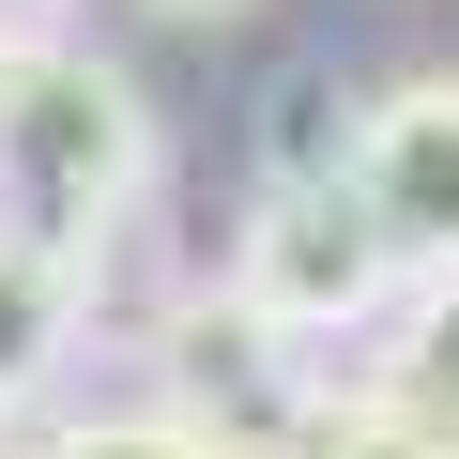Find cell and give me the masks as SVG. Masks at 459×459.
<instances>
[{
    "label": "cell",
    "mask_w": 459,
    "mask_h": 459,
    "mask_svg": "<svg viewBox=\"0 0 459 459\" xmlns=\"http://www.w3.org/2000/svg\"><path fill=\"white\" fill-rule=\"evenodd\" d=\"M153 169H169L153 92H138L108 47L47 31V47L0 62V230L92 261V246H123V230L153 214Z\"/></svg>",
    "instance_id": "obj_1"
},
{
    "label": "cell",
    "mask_w": 459,
    "mask_h": 459,
    "mask_svg": "<svg viewBox=\"0 0 459 459\" xmlns=\"http://www.w3.org/2000/svg\"><path fill=\"white\" fill-rule=\"evenodd\" d=\"M230 291H246L276 337L337 352V337H368V322L398 307V246L368 230L352 169H261L246 230H230Z\"/></svg>",
    "instance_id": "obj_2"
},
{
    "label": "cell",
    "mask_w": 459,
    "mask_h": 459,
    "mask_svg": "<svg viewBox=\"0 0 459 459\" xmlns=\"http://www.w3.org/2000/svg\"><path fill=\"white\" fill-rule=\"evenodd\" d=\"M322 383H337V352L276 337L246 291H169V307H153V398H169L214 459H291L307 413H322Z\"/></svg>",
    "instance_id": "obj_3"
},
{
    "label": "cell",
    "mask_w": 459,
    "mask_h": 459,
    "mask_svg": "<svg viewBox=\"0 0 459 459\" xmlns=\"http://www.w3.org/2000/svg\"><path fill=\"white\" fill-rule=\"evenodd\" d=\"M352 199L398 276H459V77H398L352 108Z\"/></svg>",
    "instance_id": "obj_4"
},
{
    "label": "cell",
    "mask_w": 459,
    "mask_h": 459,
    "mask_svg": "<svg viewBox=\"0 0 459 459\" xmlns=\"http://www.w3.org/2000/svg\"><path fill=\"white\" fill-rule=\"evenodd\" d=\"M77 337H92L77 261H62V246H31V230H0V398H47Z\"/></svg>",
    "instance_id": "obj_5"
},
{
    "label": "cell",
    "mask_w": 459,
    "mask_h": 459,
    "mask_svg": "<svg viewBox=\"0 0 459 459\" xmlns=\"http://www.w3.org/2000/svg\"><path fill=\"white\" fill-rule=\"evenodd\" d=\"M368 383L459 444V276H398V307L368 322Z\"/></svg>",
    "instance_id": "obj_6"
},
{
    "label": "cell",
    "mask_w": 459,
    "mask_h": 459,
    "mask_svg": "<svg viewBox=\"0 0 459 459\" xmlns=\"http://www.w3.org/2000/svg\"><path fill=\"white\" fill-rule=\"evenodd\" d=\"M291 459H459V444H444V429H413V413L352 368V383H322V413H307V444H291Z\"/></svg>",
    "instance_id": "obj_7"
},
{
    "label": "cell",
    "mask_w": 459,
    "mask_h": 459,
    "mask_svg": "<svg viewBox=\"0 0 459 459\" xmlns=\"http://www.w3.org/2000/svg\"><path fill=\"white\" fill-rule=\"evenodd\" d=\"M16 459H214L169 398H123V413H62V429H31Z\"/></svg>",
    "instance_id": "obj_8"
},
{
    "label": "cell",
    "mask_w": 459,
    "mask_h": 459,
    "mask_svg": "<svg viewBox=\"0 0 459 459\" xmlns=\"http://www.w3.org/2000/svg\"><path fill=\"white\" fill-rule=\"evenodd\" d=\"M261 169H352V92H337V77H276Z\"/></svg>",
    "instance_id": "obj_9"
},
{
    "label": "cell",
    "mask_w": 459,
    "mask_h": 459,
    "mask_svg": "<svg viewBox=\"0 0 459 459\" xmlns=\"http://www.w3.org/2000/svg\"><path fill=\"white\" fill-rule=\"evenodd\" d=\"M138 16H169V31H230V16H261V0H138Z\"/></svg>",
    "instance_id": "obj_10"
},
{
    "label": "cell",
    "mask_w": 459,
    "mask_h": 459,
    "mask_svg": "<svg viewBox=\"0 0 459 459\" xmlns=\"http://www.w3.org/2000/svg\"><path fill=\"white\" fill-rule=\"evenodd\" d=\"M62 31V0H0V62H16V47H47Z\"/></svg>",
    "instance_id": "obj_11"
},
{
    "label": "cell",
    "mask_w": 459,
    "mask_h": 459,
    "mask_svg": "<svg viewBox=\"0 0 459 459\" xmlns=\"http://www.w3.org/2000/svg\"><path fill=\"white\" fill-rule=\"evenodd\" d=\"M0 459H16V398H0Z\"/></svg>",
    "instance_id": "obj_12"
}]
</instances>
